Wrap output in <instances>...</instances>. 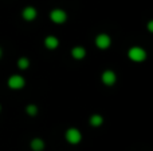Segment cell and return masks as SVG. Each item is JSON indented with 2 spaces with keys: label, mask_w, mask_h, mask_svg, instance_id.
I'll return each instance as SVG.
<instances>
[{
  "label": "cell",
  "mask_w": 153,
  "mask_h": 151,
  "mask_svg": "<svg viewBox=\"0 0 153 151\" xmlns=\"http://www.w3.org/2000/svg\"><path fill=\"white\" fill-rule=\"evenodd\" d=\"M65 136H66V141L71 144H78L79 142L82 141L81 131H79L78 128H74V127L69 128V130L66 131V134H65Z\"/></svg>",
  "instance_id": "1"
},
{
  "label": "cell",
  "mask_w": 153,
  "mask_h": 151,
  "mask_svg": "<svg viewBox=\"0 0 153 151\" xmlns=\"http://www.w3.org/2000/svg\"><path fill=\"white\" fill-rule=\"evenodd\" d=\"M50 19L55 24H63L67 20V13L61 8H55L50 12Z\"/></svg>",
  "instance_id": "2"
},
{
  "label": "cell",
  "mask_w": 153,
  "mask_h": 151,
  "mask_svg": "<svg viewBox=\"0 0 153 151\" xmlns=\"http://www.w3.org/2000/svg\"><path fill=\"white\" fill-rule=\"evenodd\" d=\"M128 55L134 62H143V60H145V58H146L145 50H143V48H140V47H132L129 50V52H128Z\"/></svg>",
  "instance_id": "3"
},
{
  "label": "cell",
  "mask_w": 153,
  "mask_h": 151,
  "mask_svg": "<svg viewBox=\"0 0 153 151\" xmlns=\"http://www.w3.org/2000/svg\"><path fill=\"white\" fill-rule=\"evenodd\" d=\"M24 86H26V80L20 75H12L8 79V87L12 88V90H20Z\"/></svg>",
  "instance_id": "4"
},
{
  "label": "cell",
  "mask_w": 153,
  "mask_h": 151,
  "mask_svg": "<svg viewBox=\"0 0 153 151\" xmlns=\"http://www.w3.org/2000/svg\"><path fill=\"white\" fill-rule=\"evenodd\" d=\"M111 44V39L109 37V35L106 34H100L97 37H95V45L101 50H106L108 47H110Z\"/></svg>",
  "instance_id": "5"
},
{
  "label": "cell",
  "mask_w": 153,
  "mask_h": 151,
  "mask_svg": "<svg viewBox=\"0 0 153 151\" xmlns=\"http://www.w3.org/2000/svg\"><path fill=\"white\" fill-rule=\"evenodd\" d=\"M116 80H117V76H116V74H114V71H111V70H106V71H103V74H102L103 84L113 86L114 83H116Z\"/></svg>",
  "instance_id": "6"
},
{
  "label": "cell",
  "mask_w": 153,
  "mask_h": 151,
  "mask_svg": "<svg viewBox=\"0 0 153 151\" xmlns=\"http://www.w3.org/2000/svg\"><path fill=\"white\" fill-rule=\"evenodd\" d=\"M22 16H23L24 20H27V21H32V20H34V19L38 16V11L35 10L34 7L28 5V7H26L23 11H22Z\"/></svg>",
  "instance_id": "7"
},
{
  "label": "cell",
  "mask_w": 153,
  "mask_h": 151,
  "mask_svg": "<svg viewBox=\"0 0 153 151\" xmlns=\"http://www.w3.org/2000/svg\"><path fill=\"white\" fill-rule=\"evenodd\" d=\"M45 45L48 48V50H55L59 45V40L56 39L55 36H47L45 39Z\"/></svg>",
  "instance_id": "8"
},
{
  "label": "cell",
  "mask_w": 153,
  "mask_h": 151,
  "mask_svg": "<svg viewBox=\"0 0 153 151\" xmlns=\"http://www.w3.org/2000/svg\"><path fill=\"white\" fill-rule=\"evenodd\" d=\"M71 55L76 60H81V59H83L86 56V50L83 47H74L71 50Z\"/></svg>",
  "instance_id": "9"
},
{
  "label": "cell",
  "mask_w": 153,
  "mask_h": 151,
  "mask_svg": "<svg viewBox=\"0 0 153 151\" xmlns=\"http://www.w3.org/2000/svg\"><path fill=\"white\" fill-rule=\"evenodd\" d=\"M45 149V142L40 138H34L31 141V150L32 151H43Z\"/></svg>",
  "instance_id": "10"
},
{
  "label": "cell",
  "mask_w": 153,
  "mask_h": 151,
  "mask_svg": "<svg viewBox=\"0 0 153 151\" xmlns=\"http://www.w3.org/2000/svg\"><path fill=\"white\" fill-rule=\"evenodd\" d=\"M89 122H90V125H91L93 127H100V126L103 123V118L101 117V115H98V114H94V115L90 117Z\"/></svg>",
  "instance_id": "11"
},
{
  "label": "cell",
  "mask_w": 153,
  "mask_h": 151,
  "mask_svg": "<svg viewBox=\"0 0 153 151\" xmlns=\"http://www.w3.org/2000/svg\"><path fill=\"white\" fill-rule=\"evenodd\" d=\"M18 66H19V68H20V70L28 68V67H30V60L27 58H20L18 60Z\"/></svg>",
  "instance_id": "12"
},
{
  "label": "cell",
  "mask_w": 153,
  "mask_h": 151,
  "mask_svg": "<svg viewBox=\"0 0 153 151\" xmlns=\"http://www.w3.org/2000/svg\"><path fill=\"white\" fill-rule=\"evenodd\" d=\"M26 111L30 117H35V115L38 114V107L35 106V104H28V106L26 107Z\"/></svg>",
  "instance_id": "13"
},
{
  "label": "cell",
  "mask_w": 153,
  "mask_h": 151,
  "mask_svg": "<svg viewBox=\"0 0 153 151\" xmlns=\"http://www.w3.org/2000/svg\"><path fill=\"white\" fill-rule=\"evenodd\" d=\"M1 55H3V51H1V48H0V58H1Z\"/></svg>",
  "instance_id": "14"
},
{
  "label": "cell",
  "mask_w": 153,
  "mask_h": 151,
  "mask_svg": "<svg viewBox=\"0 0 153 151\" xmlns=\"http://www.w3.org/2000/svg\"><path fill=\"white\" fill-rule=\"evenodd\" d=\"M0 110H1V106H0Z\"/></svg>",
  "instance_id": "15"
}]
</instances>
